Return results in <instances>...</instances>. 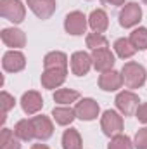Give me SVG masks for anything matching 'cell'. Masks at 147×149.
<instances>
[{
	"instance_id": "obj_1",
	"label": "cell",
	"mask_w": 147,
	"mask_h": 149,
	"mask_svg": "<svg viewBox=\"0 0 147 149\" xmlns=\"http://www.w3.org/2000/svg\"><path fill=\"white\" fill-rule=\"evenodd\" d=\"M123 74V81L128 88H139L144 85L146 81V70L144 66H140L139 63H126L121 70Z\"/></svg>"
},
{
	"instance_id": "obj_2",
	"label": "cell",
	"mask_w": 147,
	"mask_h": 149,
	"mask_svg": "<svg viewBox=\"0 0 147 149\" xmlns=\"http://www.w3.org/2000/svg\"><path fill=\"white\" fill-rule=\"evenodd\" d=\"M0 14L2 17L9 19L10 23H21L24 19V5L19 0H2L0 2Z\"/></svg>"
},
{
	"instance_id": "obj_3",
	"label": "cell",
	"mask_w": 147,
	"mask_h": 149,
	"mask_svg": "<svg viewBox=\"0 0 147 149\" xmlns=\"http://www.w3.org/2000/svg\"><path fill=\"white\" fill-rule=\"evenodd\" d=\"M116 108L123 113L125 116H132L137 113V108H139V95L130 92V90H125V92H119L116 95Z\"/></svg>"
},
{
	"instance_id": "obj_4",
	"label": "cell",
	"mask_w": 147,
	"mask_h": 149,
	"mask_svg": "<svg viewBox=\"0 0 147 149\" xmlns=\"http://www.w3.org/2000/svg\"><path fill=\"white\" fill-rule=\"evenodd\" d=\"M101 127H102V132H104L107 137H114V135L121 134V130H123V118H121L116 111L107 109V111L102 114Z\"/></svg>"
},
{
	"instance_id": "obj_5",
	"label": "cell",
	"mask_w": 147,
	"mask_h": 149,
	"mask_svg": "<svg viewBox=\"0 0 147 149\" xmlns=\"http://www.w3.org/2000/svg\"><path fill=\"white\" fill-rule=\"evenodd\" d=\"M92 61H94V66L97 71L101 73H106V71H111L112 66H114V56L107 47H102V49H95L92 50Z\"/></svg>"
},
{
	"instance_id": "obj_6",
	"label": "cell",
	"mask_w": 147,
	"mask_h": 149,
	"mask_svg": "<svg viewBox=\"0 0 147 149\" xmlns=\"http://www.w3.org/2000/svg\"><path fill=\"white\" fill-rule=\"evenodd\" d=\"M140 17H142V9H140V5L135 3V2H130V3H126V5L121 9V12H119V24H121L123 28H132V26H135V24L140 21Z\"/></svg>"
},
{
	"instance_id": "obj_7",
	"label": "cell",
	"mask_w": 147,
	"mask_h": 149,
	"mask_svg": "<svg viewBox=\"0 0 147 149\" xmlns=\"http://www.w3.org/2000/svg\"><path fill=\"white\" fill-rule=\"evenodd\" d=\"M64 28L69 35H83L85 30H87V17L83 12L80 10H74V12H69L64 19Z\"/></svg>"
},
{
	"instance_id": "obj_8",
	"label": "cell",
	"mask_w": 147,
	"mask_h": 149,
	"mask_svg": "<svg viewBox=\"0 0 147 149\" xmlns=\"http://www.w3.org/2000/svg\"><path fill=\"white\" fill-rule=\"evenodd\" d=\"M2 66L5 71L9 73H17L21 70H24L26 66V57L19 52V50H9L5 52L3 59H2Z\"/></svg>"
},
{
	"instance_id": "obj_9",
	"label": "cell",
	"mask_w": 147,
	"mask_h": 149,
	"mask_svg": "<svg viewBox=\"0 0 147 149\" xmlns=\"http://www.w3.org/2000/svg\"><path fill=\"white\" fill-rule=\"evenodd\" d=\"M99 104L94 101V99H81L76 108H74V113L80 120H85V121H90V120H95L97 114H99Z\"/></svg>"
},
{
	"instance_id": "obj_10",
	"label": "cell",
	"mask_w": 147,
	"mask_h": 149,
	"mask_svg": "<svg viewBox=\"0 0 147 149\" xmlns=\"http://www.w3.org/2000/svg\"><path fill=\"white\" fill-rule=\"evenodd\" d=\"M28 7L35 12V16L40 19H49L55 12V0H28Z\"/></svg>"
},
{
	"instance_id": "obj_11",
	"label": "cell",
	"mask_w": 147,
	"mask_h": 149,
	"mask_svg": "<svg viewBox=\"0 0 147 149\" xmlns=\"http://www.w3.org/2000/svg\"><path fill=\"white\" fill-rule=\"evenodd\" d=\"M94 61H92V56H88L87 52H74L73 57H71V71L76 76H83L90 71Z\"/></svg>"
},
{
	"instance_id": "obj_12",
	"label": "cell",
	"mask_w": 147,
	"mask_h": 149,
	"mask_svg": "<svg viewBox=\"0 0 147 149\" xmlns=\"http://www.w3.org/2000/svg\"><path fill=\"white\" fill-rule=\"evenodd\" d=\"M21 106H23V111L26 113V114H35L42 109V106H43V99H42V95L35 92V90H28V92H24L23 94V97H21Z\"/></svg>"
},
{
	"instance_id": "obj_13",
	"label": "cell",
	"mask_w": 147,
	"mask_h": 149,
	"mask_svg": "<svg viewBox=\"0 0 147 149\" xmlns=\"http://www.w3.org/2000/svg\"><path fill=\"white\" fill-rule=\"evenodd\" d=\"M2 42L7 47L21 49V47L26 45V35L17 28H3L2 30Z\"/></svg>"
},
{
	"instance_id": "obj_14",
	"label": "cell",
	"mask_w": 147,
	"mask_h": 149,
	"mask_svg": "<svg viewBox=\"0 0 147 149\" xmlns=\"http://www.w3.org/2000/svg\"><path fill=\"white\" fill-rule=\"evenodd\" d=\"M123 85V74L111 70V71H106L99 76V87L106 92H112V90H118L119 87Z\"/></svg>"
},
{
	"instance_id": "obj_15",
	"label": "cell",
	"mask_w": 147,
	"mask_h": 149,
	"mask_svg": "<svg viewBox=\"0 0 147 149\" xmlns=\"http://www.w3.org/2000/svg\"><path fill=\"white\" fill-rule=\"evenodd\" d=\"M33 121V127H35V137L40 139V141H47L52 137L54 134V127H52V121L47 118V116H35L31 118Z\"/></svg>"
},
{
	"instance_id": "obj_16",
	"label": "cell",
	"mask_w": 147,
	"mask_h": 149,
	"mask_svg": "<svg viewBox=\"0 0 147 149\" xmlns=\"http://www.w3.org/2000/svg\"><path fill=\"white\" fill-rule=\"evenodd\" d=\"M68 70H45L42 74V85L45 88H57L64 83Z\"/></svg>"
},
{
	"instance_id": "obj_17",
	"label": "cell",
	"mask_w": 147,
	"mask_h": 149,
	"mask_svg": "<svg viewBox=\"0 0 147 149\" xmlns=\"http://www.w3.org/2000/svg\"><path fill=\"white\" fill-rule=\"evenodd\" d=\"M88 24L90 28L95 31V33H104L109 26V19H107V14L102 10V9H95L92 10L90 17H88Z\"/></svg>"
},
{
	"instance_id": "obj_18",
	"label": "cell",
	"mask_w": 147,
	"mask_h": 149,
	"mask_svg": "<svg viewBox=\"0 0 147 149\" xmlns=\"http://www.w3.org/2000/svg\"><path fill=\"white\" fill-rule=\"evenodd\" d=\"M45 70H68V57L62 52H49L43 59Z\"/></svg>"
},
{
	"instance_id": "obj_19",
	"label": "cell",
	"mask_w": 147,
	"mask_h": 149,
	"mask_svg": "<svg viewBox=\"0 0 147 149\" xmlns=\"http://www.w3.org/2000/svg\"><path fill=\"white\" fill-rule=\"evenodd\" d=\"M14 134L17 139L21 141H31L35 137V127H33V121L31 120H21L16 123L14 127Z\"/></svg>"
},
{
	"instance_id": "obj_20",
	"label": "cell",
	"mask_w": 147,
	"mask_h": 149,
	"mask_svg": "<svg viewBox=\"0 0 147 149\" xmlns=\"http://www.w3.org/2000/svg\"><path fill=\"white\" fill-rule=\"evenodd\" d=\"M114 50L123 59H128V57H132L137 52V49L133 47V43L130 42V38H118L114 42Z\"/></svg>"
},
{
	"instance_id": "obj_21",
	"label": "cell",
	"mask_w": 147,
	"mask_h": 149,
	"mask_svg": "<svg viewBox=\"0 0 147 149\" xmlns=\"http://www.w3.org/2000/svg\"><path fill=\"white\" fill-rule=\"evenodd\" d=\"M62 148L64 149H81V137L78 130L69 128L62 134Z\"/></svg>"
},
{
	"instance_id": "obj_22",
	"label": "cell",
	"mask_w": 147,
	"mask_h": 149,
	"mask_svg": "<svg viewBox=\"0 0 147 149\" xmlns=\"http://www.w3.org/2000/svg\"><path fill=\"white\" fill-rule=\"evenodd\" d=\"M52 116H54V120H55L59 125L66 127V125H69L74 120L76 113H74V109H71V108H54Z\"/></svg>"
},
{
	"instance_id": "obj_23",
	"label": "cell",
	"mask_w": 147,
	"mask_h": 149,
	"mask_svg": "<svg viewBox=\"0 0 147 149\" xmlns=\"http://www.w3.org/2000/svg\"><path fill=\"white\" fill-rule=\"evenodd\" d=\"M0 149H21V144H19L17 139H14L12 130L2 128V134H0Z\"/></svg>"
},
{
	"instance_id": "obj_24",
	"label": "cell",
	"mask_w": 147,
	"mask_h": 149,
	"mask_svg": "<svg viewBox=\"0 0 147 149\" xmlns=\"http://www.w3.org/2000/svg\"><path fill=\"white\" fill-rule=\"evenodd\" d=\"M78 97H80V94L76 90H71V88H59L54 94V101L59 104H71Z\"/></svg>"
},
{
	"instance_id": "obj_25",
	"label": "cell",
	"mask_w": 147,
	"mask_h": 149,
	"mask_svg": "<svg viewBox=\"0 0 147 149\" xmlns=\"http://www.w3.org/2000/svg\"><path fill=\"white\" fill-rule=\"evenodd\" d=\"M130 42L133 43V47L137 50H146L147 49V28H137L135 31H132Z\"/></svg>"
},
{
	"instance_id": "obj_26",
	"label": "cell",
	"mask_w": 147,
	"mask_h": 149,
	"mask_svg": "<svg viewBox=\"0 0 147 149\" xmlns=\"http://www.w3.org/2000/svg\"><path fill=\"white\" fill-rule=\"evenodd\" d=\"M87 47L95 50V49H102V47H107V38L104 37L102 33H88L87 35Z\"/></svg>"
},
{
	"instance_id": "obj_27",
	"label": "cell",
	"mask_w": 147,
	"mask_h": 149,
	"mask_svg": "<svg viewBox=\"0 0 147 149\" xmlns=\"http://www.w3.org/2000/svg\"><path fill=\"white\" fill-rule=\"evenodd\" d=\"M107 149H133V144H132L130 137L118 134V135H114V137L111 139L109 148Z\"/></svg>"
},
{
	"instance_id": "obj_28",
	"label": "cell",
	"mask_w": 147,
	"mask_h": 149,
	"mask_svg": "<svg viewBox=\"0 0 147 149\" xmlns=\"http://www.w3.org/2000/svg\"><path fill=\"white\" fill-rule=\"evenodd\" d=\"M0 104H2V123H3V121H5V118H7V113L14 108L16 101H14V97H12L10 94L2 92V94H0Z\"/></svg>"
},
{
	"instance_id": "obj_29",
	"label": "cell",
	"mask_w": 147,
	"mask_h": 149,
	"mask_svg": "<svg viewBox=\"0 0 147 149\" xmlns=\"http://www.w3.org/2000/svg\"><path fill=\"white\" fill-rule=\"evenodd\" d=\"M135 148L137 149H147V127L140 128L135 134Z\"/></svg>"
},
{
	"instance_id": "obj_30",
	"label": "cell",
	"mask_w": 147,
	"mask_h": 149,
	"mask_svg": "<svg viewBox=\"0 0 147 149\" xmlns=\"http://www.w3.org/2000/svg\"><path fill=\"white\" fill-rule=\"evenodd\" d=\"M135 116L139 118V121H142V123H147V102L140 104V106L137 108V113H135Z\"/></svg>"
},
{
	"instance_id": "obj_31",
	"label": "cell",
	"mask_w": 147,
	"mask_h": 149,
	"mask_svg": "<svg viewBox=\"0 0 147 149\" xmlns=\"http://www.w3.org/2000/svg\"><path fill=\"white\" fill-rule=\"evenodd\" d=\"M102 3H107V5H123L125 0H102Z\"/></svg>"
},
{
	"instance_id": "obj_32",
	"label": "cell",
	"mask_w": 147,
	"mask_h": 149,
	"mask_svg": "<svg viewBox=\"0 0 147 149\" xmlns=\"http://www.w3.org/2000/svg\"><path fill=\"white\" fill-rule=\"evenodd\" d=\"M31 149H49V148H47L45 144H35V146H33Z\"/></svg>"
},
{
	"instance_id": "obj_33",
	"label": "cell",
	"mask_w": 147,
	"mask_h": 149,
	"mask_svg": "<svg viewBox=\"0 0 147 149\" xmlns=\"http://www.w3.org/2000/svg\"><path fill=\"white\" fill-rule=\"evenodd\" d=\"M144 2H146V3H147V0H144Z\"/></svg>"
}]
</instances>
